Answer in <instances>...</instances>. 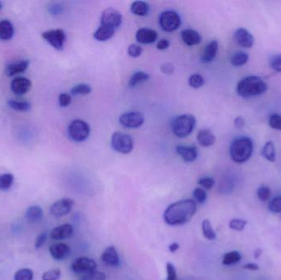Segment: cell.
<instances>
[{
  "mask_svg": "<svg viewBox=\"0 0 281 280\" xmlns=\"http://www.w3.org/2000/svg\"><path fill=\"white\" fill-rule=\"evenodd\" d=\"M197 204L192 199L181 200L171 204L164 213V220L171 226L184 225L195 215Z\"/></svg>",
  "mask_w": 281,
  "mask_h": 280,
  "instance_id": "cell-1",
  "label": "cell"
},
{
  "mask_svg": "<svg viewBox=\"0 0 281 280\" xmlns=\"http://www.w3.org/2000/svg\"><path fill=\"white\" fill-rule=\"evenodd\" d=\"M268 86L259 76H249L242 79L238 83V95L243 98H250L263 95L268 90Z\"/></svg>",
  "mask_w": 281,
  "mask_h": 280,
  "instance_id": "cell-2",
  "label": "cell"
},
{
  "mask_svg": "<svg viewBox=\"0 0 281 280\" xmlns=\"http://www.w3.org/2000/svg\"><path fill=\"white\" fill-rule=\"evenodd\" d=\"M254 152V142L249 137H240L230 146V157L238 164H244L251 158Z\"/></svg>",
  "mask_w": 281,
  "mask_h": 280,
  "instance_id": "cell-3",
  "label": "cell"
},
{
  "mask_svg": "<svg viewBox=\"0 0 281 280\" xmlns=\"http://www.w3.org/2000/svg\"><path fill=\"white\" fill-rule=\"evenodd\" d=\"M197 121L192 114H182L177 116L173 120L171 129L173 133L179 138L188 137L195 129Z\"/></svg>",
  "mask_w": 281,
  "mask_h": 280,
  "instance_id": "cell-4",
  "label": "cell"
},
{
  "mask_svg": "<svg viewBox=\"0 0 281 280\" xmlns=\"http://www.w3.org/2000/svg\"><path fill=\"white\" fill-rule=\"evenodd\" d=\"M68 136L72 141L82 142L86 141L91 133V128L88 123L81 119H76L70 123L67 128Z\"/></svg>",
  "mask_w": 281,
  "mask_h": 280,
  "instance_id": "cell-5",
  "label": "cell"
},
{
  "mask_svg": "<svg viewBox=\"0 0 281 280\" xmlns=\"http://www.w3.org/2000/svg\"><path fill=\"white\" fill-rule=\"evenodd\" d=\"M111 146L114 151L126 155L133 151L134 142L133 137H131L130 135L116 132L112 135Z\"/></svg>",
  "mask_w": 281,
  "mask_h": 280,
  "instance_id": "cell-6",
  "label": "cell"
},
{
  "mask_svg": "<svg viewBox=\"0 0 281 280\" xmlns=\"http://www.w3.org/2000/svg\"><path fill=\"white\" fill-rule=\"evenodd\" d=\"M159 23L163 30L167 32H173L179 29V26L181 25V17L175 11L168 10L161 14Z\"/></svg>",
  "mask_w": 281,
  "mask_h": 280,
  "instance_id": "cell-7",
  "label": "cell"
},
{
  "mask_svg": "<svg viewBox=\"0 0 281 280\" xmlns=\"http://www.w3.org/2000/svg\"><path fill=\"white\" fill-rule=\"evenodd\" d=\"M71 267L75 274L83 276L96 271L97 264L94 260L88 257H79L72 262Z\"/></svg>",
  "mask_w": 281,
  "mask_h": 280,
  "instance_id": "cell-8",
  "label": "cell"
},
{
  "mask_svg": "<svg viewBox=\"0 0 281 280\" xmlns=\"http://www.w3.org/2000/svg\"><path fill=\"white\" fill-rule=\"evenodd\" d=\"M42 38L57 50H63L67 37L63 30L55 29L42 33Z\"/></svg>",
  "mask_w": 281,
  "mask_h": 280,
  "instance_id": "cell-9",
  "label": "cell"
},
{
  "mask_svg": "<svg viewBox=\"0 0 281 280\" xmlns=\"http://www.w3.org/2000/svg\"><path fill=\"white\" fill-rule=\"evenodd\" d=\"M122 21H123L122 14L114 7H108L103 11L100 18L101 25H106L116 30L117 28L120 26Z\"/></svg>",
  "mask_w": 281,
  "mask_h": 280,
  "instance_id": "cell-10",
  "label": "cell"
},
{
  "mask_svg": "<svg viewBox=\"0 0 281 280\" xmlns=\"http://www.w3.org/2000/svg\"><path fill=\"white\" fill-rule=\"evenodd\" d=\"M144 122V115L140 112H127L119 117V123L126 128H137L142 127Z\"/></svg>",
  "mask_w": 281,
  "mask_h": 280,
  "instance_id": "cell-11",
  "label": "cell"
},
{
  "mask_svg": "<svg viewBox=\"0 0 281 280\" xmlns=\"http://www.w3.org/2000/svg\"><path fill=\"white\" fill-rule=\"evenodd\" d=\"M73 205H74L73 200L70 198H62L52 205L49 212L54 217H63L67 216V214L72 211Z\"/></svg>",
  "mask_w": 281,
  "mask_h": 280,
  "instance_id": "cell-12",
  "label": "cell"
},
{
  "mask_svg": "<svg viewBox=\"0 0 281 280\" xmlns=\"http://www.w3.org/2000/svg\"><path fill=\"white\" fill-rule=\"evenodd\" d=\"M234 38L239 45L245 49L252 48L254 44V35L245 28H239L235 31Z\"/></svg>",
  "mask_w": 281,
  "mask_h": 280,
  "instance_id": "cell-13",
  "label": "cell"
},
{
  "mask_svg": "<svg viewBox=\"0 0 281 280\" xmlns=\"http://www.w3.org/2000/svg\"><path fill=\"white\" fill-rule=\"evenodd\" d=\"M158 34L156 30L149 28H140L136 33V39L140 44H150L156 42Z\"/></svg>",
  "mask_w": 281,
  "mask_h": 280,
  "instance_id": "cell-14",
  "label": "cell"
},
{
  "mask_svg": "<svg viewBox=\"0 0 281 280\" xmlns=\"http://www.w3.org/2000/svg\"><path fill=\"white\" fill-rule=\"evenodd\" d=\"M31 82L26 77H16L11 82V90L16 95H22L29 91Z\"/></svg>",
  "mask_w": 281,
  "mask_h": 280,
  "instance_id": "cell-15",
  "label": "cell"
},
{
  "mask_svg": "<svg viewBox=\"0 0 281 280\" xmlns=\"http://www.w3.org/2000/svg\"><path fill=\"white\" fill-rule=\"evenodd\" d=\"M49 253L56 261H63L70 254L69 246L65 243H58L49 247Z\"/></svg>",
  "mask_w": 281,
  "mask_h": 280,
  "instance_id": "cell-16",
  "label": "cell"
},
{
  "mask_svg": "<svg viewBox=\"0 0 281 280\" xmlns=\"http://www.w3.org/2000/svg\"><path fill=\"white\" fill-rule=\"evenodd\" d=\"M176 152L181 156L185 162L192 163L197 160L198 156V148L195 146H176Z\"/></svg>",
  "mask_w": 281,
  "mask_h": 280,
  "instance_id": "cell-17",
  "label": "cell"
},
{
  "mask_svg": "<svg viewBox=\"0 0 281 280\" xmlns=\"http://www.w3.org/2000/svg\"><path fill=\"white\" fill-rule=\"evenodd\" d=\"M100 258H101L103 263L109 267H119V263H120L119 254H118L116 248L114 247H109L106 248L103 252Z\"/></svg>",
  "mask_w": 281,
  "mask_h": 280,
  "instance_id": "cell-18",
  "label": "cell"
},
{
  "mask_svg": "<svg viewBox=\"0 0 281 280\" xmlns=\"http://www.w3.org/2000/svg\"><path fill=\"white\" fill-rule=\"evenodd\" d=\"M73 234V227L69 224H64L54 228L51 231L50 236L54 240H63L69 239Z\"/></svg>",
  "mask_w": 281,
  "mask_h": 280,
  "instance_id": "cell-19",
  "label": "cell"
},
{
  "mask_svg": "<svg viewBox=\"0 0 281 280\" xmlns=\"http://www.w3.org/2000/svg\"><path fill=\"white\" fill-rule=\"evenodd\" d=\"M181 38L184 44H186L188 46H193L200 44L202 39L200 33L193 29H185L182 30Z\"/></svg>",
  "mask_w": 281,
  "mask_h": 280,
  "instance_id": "cell-20",
  "label": "cell"
},
{
  "mask_svg": "<svg viewBox=\"0 0 281 280\" xmlns=\"http://www.w3.org/2000/svg\"><path fill=\"white\" fill-rule=\"evenodd\" d=\"M219 50V44L217 40H212L207 44L202 53L201 62L203 63H209L214 60Z\"/></svg>",
  "mask_w": 281,
  "mask_h": 280,
  "instance_id": "cell-21",
  "label": "cell"
},
{
  "mask_svg": "<svg viewBox=\"0 0 281 280\" xmlns=\"http://www.w3.org/2000/svg\"><path fill=\"white\" fill-rule=\"evenodd\" d=\"M197 140L202 147H210L216 142V137L210 130L202 129L198 132Z\"/></svg>",
  "mask_w": 281,
  "mask_h": 280,
  "instance_id": "cell-22",
  "label": "cell"
},
{
  "mask_svg": "<svg viewBox=\"0 0 281 280\" xmlns=\"http://www.w3.org/2000/svg\"><path fill=\"white\" fill-rule=\"evenodd\" d=\"M114 33H115V30L113 28L109 27L106 25H100V26L97 28V30L94 32L93 37L97 41H107L114 36Z\"/></svg>",
  "mask_w": 281,
  "mask_h": 280,
  "instance_id": "cell-23",
  "label": "cell"
},
{
  "mask_svg": "<svg viewBox=\"0 0 281 280\" xmlns=\"http://www.w3.org/2000/svg\"><path fill=\"white\" fill-rule=\"evenodd\" d=\"M28 66H29V61L27 60L10 63V64L7 65V67L5 68V73L8 76L19 74V73L25 72L27 69Z\"/></svg>",
  "mask_w": 281,
  "mask_h": 280,
  "instance_id": "cell-24",
  "label": "cell"
},
{
  "mask_svg": "<svg viewBox=\"0 0 281 280\" xmlns=\"http://www.w3.org/2000/svg\"><path fill=\"white\" fill-rule=\"evenodd\" d=\"M26 220L30 223L39 222L44 216V211L39 206H30L26 211Z\"/></svg>",
  "mask_w": 281,
  "mask_h": 280,
  "instance_id": "cell-25",
  "label": "cell"
},
{
  "mask_svg": "<svg viewBox=\"0 0 281 280\" xmlns=\"http://www.w3.org/2000/svg\"><path fill=\"white\" fill-rule=\"evenodd\" d=\"M13 34V25L9 21L2 20L0 21V39L2 40H8L12 39Z\"/></svg>",
  "mask_w": 281,
  "mask_h": 280,
  "instance_id": "cell-26",
  "label": "cell"
},
{
  "mask_svg": "<svg viewBox=\"0 0 281 280\" xmlns=\"http://www.w3.org/2000/svg\"><path fill=\"white\" fill-rule=\"evenodd\" d=\"M130 10L137 16H147L150 11V5L144 1H136L131 5Z\"/></svg>",
  "mask_w": 281,
  "mask_h": 280,
  "instance_id": "cell-27",
  "label": "cell"
},
{
  "mask_svg": "<svg viewBox=\"0 0 281 280\" xmlns=\"http://www.w3.org/2000/svg\"><path fill=\"white\" fill-rule=\"evenodd\" d=\"M262 155L270 162H275L277 160V152L273 141H268L263 146Z\"/></svg>",
  "mask_w": 281,
  "mask_h": 280,
  "instance_id": "cell-28",
  "label": "cell"
},
{
  "mask_svg": "<svg viewBox=\"0 0 281 280\" xmlns=\"http://www.w3.org/2000/svg\"><path fill=\"white\" fill-rule=\"evenodd\" d=\"M249 56L248 53L243 51H238L232 54L230 58V63L235 67H242L248 63Z\"/></svg>",
  "mask_w": 281,
  "mask_h": 280,
  "instance_id": "cell-29",
  "label": "cell"
},
{
  "mask_svg": "<svg viewBox=\"0 0 281 280\" xmlns=\"http://www.w3.org/2000/svg\"><path fill=\"white\" fill-rule=\"evenodd\" d=\"M149 78H150V76L146 72H142V71L136 72L133 76H131L130 80L128 81V86L130 87H134L139 84L148 81Z\"/></svg>",
  "mask_w": 281,
  "mask_h": 280,
  "instance_id": "cell-30",
  "label": "cell"
},
{
  "mask_svg": "<svg viewBox=\"0 0 281 280\" xmlns=\"http://www.w3.org/2000/svg\"><path fill=\"white\" fill-rule=\"evenodd\" d=\"M202 234L206 239L208 240H215L216 239V234L214 229L212 227V223L210 220H204L202 223Z\"/></svg>",
  "mask_w": 281,
  "mask_h": 280,
  "instance_id": "cell-31",
  "label": "cell"
},
{
  "mask_svg": "<svg viewBox=\"0 0 281 280\" xmlns=\"http://www.w3.org/2000/svg\"><path fill=\"white\" fill-rule=\"evenodd\" d=\"M242 256L239 252L232 251L230 253H226L224 256L222 263L225 266H232V265L237 264L241 261Z\"/></svg>",
  "mask_w": 281,
  "mask_h": 280,
  "instance_id": "cell-32",
  "label": "cell"
},
{
  "mask_svg": "<svg viewBox=\"0 0 281 280\" xmlns=\"http://www.w3.org/2000/svg\"><path fill=\"white\" fill-rule=\"evenodd\" d=\"M14 177L12 174H2L0 175V190H8L13 183Z\"/></svg>",
  "mask_w": 281,
  "mask_h": 280,
  "instance_id": "cell-33",
  "label": "cell"
},
{
  "mask_svg": "<svg viewBox=\"0 0 281 280\" xmlns=\"http://www.w3.org/2000/svg\"><path fill=\"white\" fill-rule=\"evenodd\" d=\"M8 105L11 109L16 111L26 112L30 109V104L27 101H18V100H9Z\"/></svg>",
  "mask_w": 281,
  "mask_h": 280,
  "instance_id": "cell-34",
  "label": "cell"
},
{
  "mask_svg": "<svg viewBox=\"0 0 281 280\" xmlns=\"http://www.w3.org/2000/svg\"><path fill=\"white\" fill-rule=\"evenodd\" d=\"M34 274L30 269L23 268L14 274V280H33Z\"/></svg>",
  "mask_w": 281,
  "mask_h": 280,
  "instance_id": "cell-35",
  "label": "cell"
},
{
  "mask_svg": "<svg viewBox=\"0 0 281 280\" xmlns=\"http://www.w3.org/2000/svg\"><path fill=\"white\" fill-rule=\"evenodd\" d=\"M91 86L87 84H78L71 89V94L72 95H86L91 92Z\"/></svg>",
  "mask_w": 281,
  "mask_h": 280,
  "instance_id": "cell-36",
  "label": "cell"
},
{
  "mask_svg": "<svg viewBox=\"0 0 281 280\" xmlns=\"http://www.w3.org/2000/svg\"><path fill=\"white\" fill-rule=\"evenodd\" d=\"M189 86L193 88L198 89L204 85L205 81L203 76L200 74H193L188 79Z\"/></svg>",
  "mask_w": 281,
  "mask_h": 280,
  "instance_id": "cell-37",
  "label": "cell"
},
{
  "mask_svg": "<svg viewBox=\"0 0 281 280\" xmlns=\"http://www.w3.org/2000/svg\"><path fill=\"white\" fill-rule=\"evenodd\" d=\"M248 225L247 220H241V219H233L229 223L230 229L235 231H243Z\"/></svg>",
  "mask_w": 281,
  "mask_h": 280,
  "instance_id": "cell-38",
  "label": "cell"
},
{
  "mask_svg": "<svg viewBox=\"0 0 281 280\" xmlns=\"http://www.w3.org/2000/svg\"><path fill=\"white\" fill-rule=\"evenodd\" d=\"M60 276L61 271L59 269H51L43 274L42 280H58L60 279Z\"/></svg>",
  "mask_w": 281,
  "mask_h": 280,
  "instance_id": "cell-39",
  "label": "cell"
},
{
  "mask_svg": "<svg viewBox=\"0 0 281 280\" xmlns=\"http://www.w3.org/2000/svg\"><path fill=\"white\" fill-rule=\"evenodd\" d=\"M193 198L195 202L198 203L203 204L207 202V192L202 188H197L193 191Z\"/></svg>",
  "mask_w": 281,
  "mask_h": 280,
  "instance_id": "cell-40",
  "label": "cell"
},
{
  "mask_svg": "<svg viewBox=\"0 0 281 280\" xmlns=\"http://www.w3.org/2000/svg\"><path fill=\"white\" fill-rule=\"evenodd\" d=\"M257 194H258V199L262 202H265L269 201L271 196H272V192H271V189L267 186H262L258 188Z\"/></svg>",
  "mask_w": 281,
  "mask_h": 280,
  "instance_id": "cell-41",
  "label": "cell"
},
{
  "mask_svg": "<svg viewBox=\"0 0 281 280\" xmlns=\"http://www.w3.org/2000/svg\"><path fill=\"white\" fill-rule=\"evenodd\" d=\"M269 211L272 213H281V196H278L270 202Z\"/></svg>",
  "mask_w": 281,
  "mask_h": 280,
  "instance_id": "cell-42",
  "label": "cell"
},
{
  "mask_svg": "<svg viewBox=\"0 0 281 280\" xmlns=\"http://www.w3.org/2000/svg\"><path fill=\"white\" fill-rule=\"evenodd\" d=\"M215 179L212 177H204L198 180V184L203 188L204 190H211L213 187H214Z\"/></svg>",
  "mask_w": 281,
  "mask_h": 280,
  "instance_id": "cell-43",
  "label": "cell"
},
{
  "mask_svg": "<svg viewBox=\"0 0 281 280\" xmlns=\"http://www.w3.org/2000/svg\"><path fill=\"white\" fill-rule=\"evenodd\" d=\"M269 126L273 129L281 131V115L274 114L270 116Z\"/></svg>",
  "mask_w": 281,
  "mask_h": 280,
  "instance_id": "cell-44",
  "label": "cell"
},
{
  "mask_svg": "<svg viewBox=\"0 0 281 280\" xmlns=\"http://www.w3.org/2000/svg\"><path fill=\"white\" fill-rule=\"evenodd\" d=\"M142 51H143V49L140 45L133 44L128 46V55L131 56L132 58H137L142 54Z\"/></svg>",
  "mask_w": 281,
  "mask_h": 280,
  "instance_id": "cell-45",
  "label": "cell"
},
{
  "mask_svg": "<svg viewBox=\"0 0 281 280\" xmlns=\"http://www.w3.org/2000/svg\"><path fill=\"white\" fill-rule=\"evenodd\" d=\"M270 64L272 69L275 70L276 72H281V54L273 56L271 58Z\"/></svg>",
  "mask_w": 281,
  "mask_h": 280,
  "instance_id": "cell-46",
  "label": "cell"
},
{
  "mask_svg": "<svg viewBox=\"0 0 281 280\" xmlns=\"http://www.w3.org/2000/svg\"><path fill=\"white\" fill-rule=\"evenodd\" d=\"M166 271H167V279L166 280H178L177 277L176 269L174 265L171 263H167L166 265Z\"/></svg>",
  "mask_w": 281,
  "mask_h": 280,
  "instance_id": "cell-47",
  "label": "cell"
},
{
  "mask_svg": "<svg viewBox=\"0 0 281 280\" xmlns=\"http://www.w3.org/2000/svg\"><path fill=\"white\" fill-rule=\"evenodd\" d=\"M58 102L61 107H67L72 102V98L67 93H62L58 96Z\"/></svg>",
  "mask_w": 281,
  "mask_h": 280,
  "instance_id": "cell-48",
  "label": "cell"
},
{
  "mask_svg": "<svg viewBox=\"0 0 281 280\" xmlns=\"http://www.w3.org/2000/svg\"><path fill=\"white\" fill-rule=\"evenodd\" d=\"M87 280H106V276L103 272H99V271H94L92 273L86 275Z\"/></svg>",
  "mask_w": 281,
  "mask_h": 280,
  "instance_id": "cell-49",
  "label": "cell"
},
{
  "mask_svg": "<svg viewBox=\"0 0 281 280\" xmlns=\"http://www.w3.org/2000/svg\"><path fill=\"white\" fill-rule=\"evenodd\" d=\"M47 240V234L46 233H41L36 237L35 241V247L36 249L42 248Z\"/></svg>",
  "mask_w": 281,
  "mask_h": 280,
  "instance_id": "cell-50",
  "label": "cell"
},
{
  "mask_svg": "<svg viewBox=\"0 0 281 280\" xmlns=\"http://www.w3.org/2000/svg\"><path fill=\"white\" fill-rule=\"evenodd\" d=\"M161 71L165 74H172L174 72V67L172 63H166L161 66Z\"/></svg>",
  "mask_w": 281,
  "mask_h": 280,
  "instance_id": "cell-51",
  "label": "cell"
},
{
  "mask_svg": "<svg viewBox=\"0 0 281 280\" xmlns=\"http://www.w3.org/2000/svg\"><path fill=\"white\" fill-rule=\"evenodd\" d=\"M170 41L166 39H162L156 44V48L160 50H165L170 46Z\"/></svg>",
  "mask_w": 281,
  "mask_h": 280,
  "instance_id": "cell-52",
  "label": "cell"
},
{
  "mask_svg": "<svg viewBox=\"0 0 281 280\" xmlns=\"http://www.w3.org/2000/svg\"><path fill=\"white\" fill-rule=\"evenodd\" d=\"M243 268L248 270V271H258L260 270L259 266L258 264H255V263H248V264L244 265Z\"/></svg>",
  "mask_w": 281,
  "mask_h": 280,
  "instance_id": "cell-53",
  "label": "cell"
},
{
  "mask_svg": "<svg viewBox=\"0 0 281 280\" xmlns=\"http://www.w3.org/2000/svg\"><path fill=\"white\" fill-rule=\"evenodd\" d=\"M235 127H238V128H242V127L244 126V118L242 117H237V118L235 119Z\"/></svg>",
  "mask_w": 281,
  "mask_h": 280,
  "instance_id": "cell-54",
  "label": "cell"
},
{
  "mask_svg": "<svg viewBox=\"0 0 281 280\" xmlns=\"http://www.w3.org/2000/svg\"><path fill=\"white\" fill-rule=\"evenodd\" d=\"M179 243H173L169 246V250H170V253H176L177 251L179 250Z\"/></svg>",
  "mask_w": 281,
  "mask_h": 280,
  "instance_id": "cell-55",
  "label": "cell"
},
{
  "mask_svg": "<svg viewBox=\"0 0 281 280\" xmlns=\"http://www.w3.org/2000/svg\"><path fill=\"white\" fill-rule=\"evenodd\" d=\"M263 255V250L260 249V248H258L257 250L255 251V253H254V257H255L256 259H258L259 257H261Z\"/></svg>",
  "mask_w": 281,
  "mask_h": 280,
  "instance_id": "cell-56",
  "label": "cell"
},
{
  "mask_svg": "<svg viewBox=\"0 0 281 280\" xmlns=\"http://www.w3.org/2000/svg\"><path fill=\"white\" fill-rule=\"evenodd\" d=\"M79 280H87V279H86V276H82V277H81V279H80Z\"/></svg>",
  "mask_w": 281,
  "mask_h": 280,
  "instance_id": "cell-57",
  "label": "cell"
},
{
  "mask_svg": "<svg viewBox=\"0 0 281 280\" xmlns=\"http://www.w3.org/2000/svg\"><path fill=\"white\" fill-rule=\"evenodd\" d=\"M1 7H2V4H1V3H0V8H1Z\"/></svg>",
  "mask_w": 281,
  "mask_h": 280,
  "instance_id": "cell-58",
  "label": "cell"
}]
</instances>
